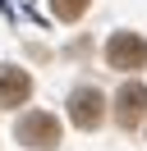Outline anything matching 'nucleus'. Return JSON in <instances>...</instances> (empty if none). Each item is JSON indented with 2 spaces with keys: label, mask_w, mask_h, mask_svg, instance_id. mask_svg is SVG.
Masks as SVG:
<instances>
[{
  "label": "nucleus",
  "mask_w": 147,
  "mask_h": 151,
  "mask_svg": "<svg viewBox=\"0 0 147 151\" xmlns=\"http://www.w3.org/2000/svg\"><path fill=\"white\" fill-rule=\"evenodd\" d=\"M14 137L23 142V147L51 151V147H60V124H55V114H46V110H32V114H23V119L14 124Z\"/></svg>",
  "instance_id": "1"
},
{
  "label": "nucleus",
  "mask_w": 147,
  "mask_h": 151,
  "mask_svg": "<svg viewBox=\"0 0 147 151\" xmlns=\"http://www.w3.org/2000/svg\"><path fill=\"white\" fill-rule=\"evenodd\" d=\"M106 64L110 69H143L147 64V41L138 32H115L106 41Z\"/></svg>",
  "instance_id": "2"
},
{
  "label": "nucleus",
  "mask_w": 147,
  "mask_h": 151,
  "mask_svg": "<svg viewBox=\"0 0 147 151\" xmlns=\"http://www.w3.org/2000/svg\"><path fill=\"white\" fill-rule=\"evenodd\" d=\"M69 119H74V128H97L106 119V96L97 87H78L69 96Z\"/></svg>",
  "instance_id": "3"
},
{
  "label": "nucleus",
  "mask_w": 147,
  "mask_h": 151,
  "mask_svg": "<svg viewBox=\"0 0 147 151\" xmlns=\"http://www.w3.org/2000/svg\"><path fill=\"white\" fill-rule=\"evenodd\" d=\"M143 114H147V87L143 83H124L119 96H115V119H119V128H138Z\"/></svg>",
  "instance_id": "4"
},
{
  "label": "nucleus",
  "mask_w": 147,
  "mask_h": 151,
  "mask_svg": "<svg viewBox=\"0 0 147 151\" xmlns=\"http://www.w3.org/2000/svg\"><path fill=\"white\" fill-rule=\"evenodd\" d=\"M28 96H32V78H28L23 69L5 64L0 69V105H23Z\"/></svg>",
  "instance_id": "5"
},
{
  "label": "nucleus",
  "mask_w": 147,
  "mask_h": 151,
  "mask_svg": "<svg viewBox=\"0 0 147 151\" xmlns=\"http://www.w3.org/2000/svg\"><path fill=\"white\" fill-rule=\"evenodd\" d=\"M51 9H55V19H60V23H74V19L87 14V0H51Z\"/></svg>",
  "instance_id": "6"
}]
</instances>
